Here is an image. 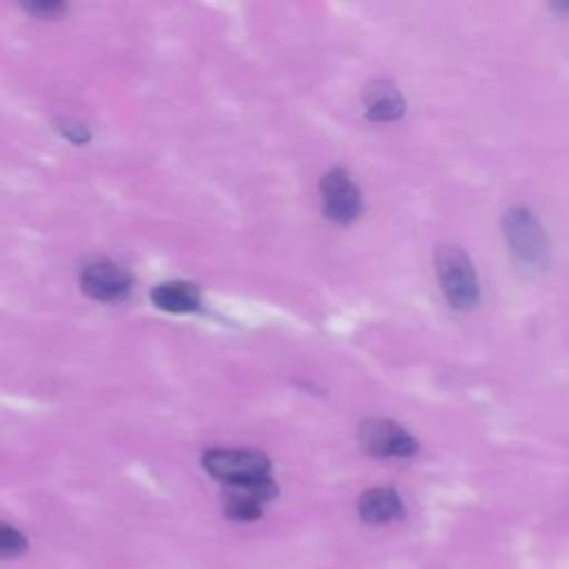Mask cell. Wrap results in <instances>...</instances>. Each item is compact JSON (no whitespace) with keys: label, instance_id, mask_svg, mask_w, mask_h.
I'll use <instances>...</instances> for the list:
<instances>
[{"label":"cell","instance_id":"cell-10","mask_svg":"<svg viewBox=\"0 0 569 569\" xmlns=\"http://www.w3.org/2000/svg\"><path fill=\"white\" fill-rule=\"evenodd\" d=\"M358 511L365 522L380 525V522H391L402 516V502L398 493L389 487H376L369 489L360 496Z\"/></svg>","mask_w":569,"mask_h":569},{"label":"cell","instance_id":"cell-8","mask_svg":"<svg viewBox=\"0 0 569 569\" xmlns=\"http://www.w3.org/2000/svg\"><path fill=\"white\" fill-rule=\"evenodd\" d=\"M362 104L373 122H391L405 113V98L389 80H373L362 93Z\"/></svg>","mask_w":569,"mask_h":569},{"label":"cell","instance_id":"cell-4","mask_svg":"<svg viewBox=\"0 0 569 569\" xmlns=\"http://www.w3.org/2000/svg\"><path fill=\"white\" fill-rule=\"evenodd\" d=\"M320 200L325 216L338 224H349L362 213L360 189L342 167H333L320 178Z\"/></svg>","mask_w":569,"mask_h":569},{"label":"cell","instance_id":"cell-2","mask_svg":"<svg viewBox=\"0 0 569 569\" xmlns=\"http://www.w3.org/2000/svg\"><path fill=\"white\" fill-rule=\"evenodd\" d=\"M436 276L449 307L469 311L480 300V284L471 258L458 244H440L433 256Z\"/></svg>","mask_w":569,"mask_h":569},{"label":"cell","instance_id":"cell-6","mask_svg":"<svg viewBox=\"0 0 569 569\" xmlns=\"http://www.w3.org/2000/svg\"><path fill=\"white\" fill-rule=\"evenodd\" d=\"M82 291L100 302H118L131 291V276L107 258L89 260L80 271Z\"/></svg>","mask_w":569,"mask_h":569},{"label":"cell","instance_id":"cell-5","mask_svg":"<svg viewBox=\"0 0 569 569\" xmlns=\"http://www.w3.org/2000/svg\"><path fill=\"white\" fill-rule=\"evenodd\" d=\"M358 438L369 453L380 458H405L418 451L416 438L387 418L365 420L358 429Z\"/></svg>","mask_w":569,"mask_h":569},{"label":"cell","instance_id":"cell-7","mask_svg":"<svg viewBox=\"0 0 569 569\" xmlns=\"http://www.w3.org/2000/svg\"><path fill=\"white\" fill-rule=\"evenodd\" d=\"M276 496V485L271 478L258 482L229 485L224 493V509L229 518L256 520L262 513V505Z\"/></svg>","mask_w":569,"mask_h":569},{"label":"cell","instance_id":"cell-9","mask_svg":"<svg viewBox=\"0 0 569 569\" xmlns=\"http://www.w3.org/2000/svg\"><path fill=\"white\" fill-rule=\"evenodd\" d=\"M151 302L169 313H189L200 307V291L184 280L160 282L151 289Z\"/></svg>","mask_w":569,"mask_h":569},{"label":"cell","instance_id":"cell-11","mask_svg":"<svg viewBox=\"0 0 569 569\" xmlns=\"http://www.w3.org/2000/svg\"><path fill=\"white\" fill-rule=\"evenodd\" d=\"M22 9L40 20H56L60 18L67 7L62 2H49V0H31V2H22Z\"/></svg>","mask_w":569,"mask_h":569},{"label":"cell","instance_id":"cell-14","mask_svg":"<svg viewBox=\"0 0 569 569\" xmlns=\"http://www.w3.org/2000/svg\"><path fill=\"white\" fill-rule=\"evenodd\" d=\"M551 9L556 11V13H560V16H569V2H556V4H551Z\"/></svg>","mask_w":569,"mask_h":569},{"label":"cell","instance_id":"cell-13","mask_svg":"<svg viewBox=\"0 0 569 569\" xmlns=\"http://www.w3.org/2000/svg\"><path fill=\"white\" fill-rule=\"evenodd\" d=\"M60 131L71 140V142H84L89 138V131L84 124L76 122V120H67L64 124H58Z\"/></svg>","mask_w":569,"mask_h":569},{"label":"cell","instance_id":"cell-12","mask_svg":"<svg viewBox=\"0 0 569 569\" xmlns=\"http://www.w3.org/2000/svg\"><path fill=\"white\" fill-rule=\"evenodd\" d=\"M24 549H27V540H24V536H22L20 531L11 529L9 525H4V527H2V531H0V553H2L4 558H9V556H18V553H22Z\"/></svg>","mask_w":569,"mask_h":569},{"label":"cell","instance_id":"cell-1","mask_svg":"<svg viewBox=\"0 0 569 569\" xmlns=\"http://www.w3.org/2000/svg\"><path fill=\"white\" fill-rule=\"evenodd\" d=\"M502 233L511 258L527 273H540L551 258V244L545 227L529 207H511L502 216Z\"/></svg>","mask_w":569,"mask_h":569},{"label":"cell","instance_id":"cell-3","mask_svg":"<svg viewBox=\"0 0 569 569\" xmlns=\"http://www.w3.org/2000/svg\"><path fill=\"white\" fill-rule=\"evenodd\" d=\"M202 467L209 476L227 485L258 482L271 478L269 458L251 449H209L202 456Z\"/></svg>","mask_w":569,"mask_h":569}]
</instances>
